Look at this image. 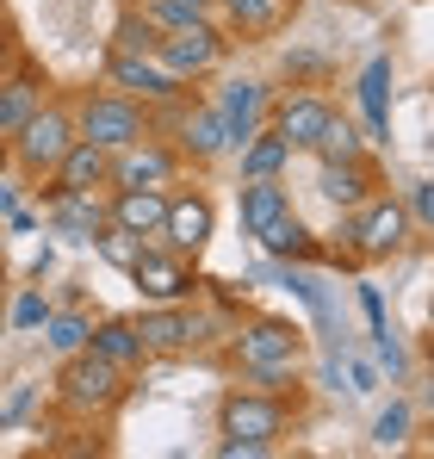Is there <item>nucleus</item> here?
Returning a JSON list of instances; mask_svg holds the SVG:
<instances>
[{
    "mask_svg": "<svg viewBox=\"0 0 434 459\" xmlns=\"http://www.w3.org/2000/svg\"><path fill=\"white\" fill-rule=\"evenodd\" d=\"M329 112H335V100L323 93V87H273V100H267V131L286 143L291 155H310L317 143V131L329 125Z\"/></svg>",
    "mask_w": 434,
    "mask_h": 459,
    "instance_id": "9d476101",
    "label": "nucleus"
},
{
    "mask_svg": "<svg viewBox=\"0 0 434 459\" xmlns=\"http://www.w3.org/2000/svg\"><path fill=\"white\" fill-rule=\"evenodd\" d=\"M0 299H6V267H0Z\"/></svg>",
    "mask_w": 434,
    "mask_h": 459,
    "instance_id": "37998d69",
    "label": "nucleus"
},
{
    "mask_svg": "<svg viewBox=\"0 0 434 459\" xmlns=\"http://www.w3.org/2000/svg\"><path fill=\"white\" fill-rule=\"evenodd\" d=\"M354 100H360V131H366V143H391V56H372V63L360 69Z\"/></svg>",
    "mask_w": 434,
    "mask_h": 459,
    "instance_id": "aec40b11",
    "label": "nucleus"
},
{
    "mask_svg": "<svg viewBox=\"0 0 434 459\" xmlns=\"http://www.w3.org/2000/svg\"><path fill=\"white\" fill-rule=\"evenodd\" d=\"M255 242H261V255H267V261H291V267H317V261H323V242L304 230V218H298V212L273 218V224L261 230Z\"/></svg>",
    "mask_w": 434,
    "mask_h": 459,
    "instance_id": "412c9836",
    "label": "nucleus"
},
{
    "mask_svg": "<svg viewBox=\"0 0 434 459\" xmlns=\"http://www.w3.org/2000/svg\"><path fill=\"white\" fill-rule=\"evenodd\" d=\"M404 212H410V224L429 230L434 224V180H410V193H404Z\"/></svg>",
    "mask_w": 434,
    "mask_h": 459,
    "instance_id": "72a5a7b5",
    "label": "nucleus"
},
{
    "mask_svg": "<svg viewBox=\"0 0 434 459\" xmlns=\"http://www.w3.org/2000/svg\"><path fill=\"white\" fill-rule=\"evenodd\" d=\"M410 429H416V410H410L404 397H391V403L372 416V447H404Z\"/></svg>",
    "mask_w": 434,
    "mask_h": 459,
    "instance_id": "c85d7f7f",
    "label": "nucleus"
},
{
    "mask_svg": "<svg viewBox=\"0 0 434 459\" xmlns=\"http://www.w3.org/2000/svg\"><path fill=\"white\" fill-rule=\"evenodd\" d=\"M50 299H44V286H19V299L6 305V329L13 335H31V329H44V316H50Z\"/></svg>",
    "mask_w": 434,
    "mask_h": 459,
    "instance_id": "c756f323",
    "label": "nucleus"
},
{
    "mask_svg": "<svg viewBox=\"0 0 434 459\" xmlns=\"http://www.w3.org/2000/svg\"><path fill=\"white\" fill-rule=\"evenodd\" d=\"M69 143H74V112H69V100H44L6 143H0V161L25 180V186H44L50 174H56V161L69 155Z\"/></svg>",
    "mask_w": 434,
    "mask_h": 459,
    "instance_id": "f03ea898",
    "label": "nucleus"
},
{
    "mask_svg": "<svg viewBox=\"0 0 434 459\" xmlns=\"http://www.w3.org/2000/svg\"><path fill=\"white\" fill-rule=\"evenodd\" d=\"M44 100H50V81L38 75L25 56H19V63L0 75V143H6V137H13V131L38 112V106H44Z\"/></svg>",
    "mask_w": 434,
    "mask_h": 459,
    "instance_id": "f3484780",
    "label": "nucleus"
},
{
    "mask_svg": "<svg viewBox=\"0 0 434 459\" xmlns=\"http://www.w3.org/2000/svg\"><path fill=\"white\" fill-rule=\"evenodd\" d=\"M180 150L168 143V137H155L143 131L137 143H125V150H112V180L106 186H155V193H168V186H180Z\"/></svg>",
    "mask_w": 434,
    "mask_h": 459,
    "instance_id": "9b49d317",
    "label": "nucleus"
},
{
    "mask_svg": "<svg viewBox=\"0 0 434 459\" xmlns=\"http://www.w3.org/2000/svg\"><path fill=\"white\" fill-rule=\"evenodd\" d=\"M342 373H348V391H354V397H372V391L385 385L378 360H366V354H354V348H342Z\"/></svg>",
    "mask_w": 434,
    "mask_h": 459,
    "instance_id": "473e14b6",
    "label": "nucleus"
},
{
    "mask_svg": "<svg viewBox=\"0 0 434 459\" xmlns=\"http://www.w3.org/2000/svg\"><path fill=\"white\" fill-rule=\"evenodd\" d=\"M161 218H168V193L155 186H106V224L131 230L137 242H161Z\"/></svg>",
    "mask_w": 434,
    "mask_h": 459,
    "instance_id": "dca6fc26",
    "label": "nucleus"
},
{
    "mask_svg": "<svg viewBox=\"0 0 434 459\" xmlns=\"http://www.w3.org/2000/svg\"><path fill=\"white\" fill-rule=\"evenodd\" d=\"M168 118H174V150L180 161H193V168H212L230 155V131H223V118H217L212 100H180V106H168Z\"/></svg>",
    "mask_w": 434,
    "mask_h": 459,
    "instance_id": "f8f14e48",
    "label": "nucleus"
},
{
    "mask_svg": "<svg viewBox=\"0 0 434 459\" xmlns=\"http://www.w3.org/2000/svg\"><path fill=\"white\" fill-rule=\"evenodd\" d=\"M230 155H236L242 180H273V174H286V161H291V150L280 143V137H273V131H267V125H261L248 143H236Z\"/></svg>",
    "mask_w": 434,
    "mask_h": 459,
    "instance_id": "393cba45",
    "label": "nucleus"
},
{
    "mask_svg": "<svg viewBox=\"0 0 434 459\" xmlns=\"http://www.w3.org/2000/svg\"><path fill=\"white\" fill-rule=\"evenodd\" d=\"M106 87H118V93L143 100L149 112L180 106V100L193 93V81H180L161 56H131V50H106Z\"/></svg>",
    "mask_w": 434,
    "mask_h": 459,
    "instance_id": "1a4fd4ad",
    "label": "nucleus"
},
{
    "mask_svg": "<svg viewBox=\"0 0 434 459\" xmlns=\"http://www.w3.org/2000/svg\"><path fill=\"white\" fill-rule=\"evenodd\" d=\"M137 323V342H143L149 360H180V354H199L205 342H223L236 329V316H205L199 305H149L131 316Z\"/></svg>",
    "mask_w": 434,
    "mask_h": 459,
    "instance_id": "7ed1b4c3",
    "label": "nucleus"
},
{
    "mask_svg": "<svg viewBox=\"0 0 434 459\" xmlns=\"http://www.w3.org/2000/svg\"><path fill=\"white\" fill-rule=\"evenodd\" d=\"M13 205H19V186H13V180H0V218H6Z\"/></svg>",
    "mask_w": 434,
    "mask_h": 459,
    "instance_id": "ea45409f",
    "label": "nucleus"
},
{
    "mask_svg": "<svg viewBox=\"0 0 434 459\" xmlns=\"http://www.w3.org/2000/svg\"><path fill=\"white\" fill-rule=\"evenodd\" d=\"M317 193H323L335 212H354L360 199L378 193V168H372V155H360V161H317Z\"/></svg>",
    "mask_w": 434,
    "mask_h": 459,
    "instance_id": "6ab92c4d",
    "label": "nucleus"
},
{
    "mask_svg": "<svg viewBox=\"0 0 434 459\" xmlns=\"http://www.w3.org/2000/svg\"><path fill=\"white\" fill-rule=\"evenodd\" d=\"M217 459H267V447H261V441H236V435H223V441H217Z\"/></svg>",
    "mask_w": 434,
    "mask_h": 459,
    "instance_id": "c9c22d12",
    "label": "nucleus"
},
{
    "mask_svg": "<svg viewBox=\"0 0 434 459\" xmlns=\"http://www.w3.org/2000/svg\"><path fill=\"white\" fill-rule=\"evenodd\" d=\"M0 236H6V230H0Z\"/></svg>",
    "mask_w": 434,
    "mask_h": 459,
    "instance_id": "a18cd8bd",
    "label": "nucleus"
},
{
    "mask_svg": "<svg viewBox=\"0 0 434 459\" xmlns=\"http://www.w3.org/2000/svg\"><path fill=\"white\" fill-rule=\"evenodd\" d=\"M217 236V205L199 186H168V218H161V242L187 261L205 255V242Z\"/></svg>",
    "mask_w": 434,
    "mask_h": 459,
    "instance_id": "ddd939ff",
    "label": "nucleus"
},
{
    "mask_svg": "<svg viewBox=\"0 0 434 459\" xmlns=\"http://www.w3.org/2000/svg\"><path fill=\"white\" fill-rule=\"evenodd\" d=\"M31 403H38V385H19V391H13V403H6V416H13V422H25V416H31Z\"/></svg>",
    "mask_w": 434,
    "mask_h": 459,
    "instance_id": "e433bc0d",
    "label": "nucleus"
},
{
    "mask_svg": "<svg viewBox=\"0 0 434 459\" xmlns=\"http://www.w3.org/2000/svg\"><path fill=\"white\" fill-rule=\"evenodd\" d=\"M137 13H143L155 31H174V25H187V19H205V13L187 6V0H137Z\"/></svg>",
    "mask_w": 434,
    "mask_h": 459,
    "instance_id": "2f4dec72",
    "label": "nucleus"
},
{
    "mask_svg": "<svg viewBox=\"0 0 434 459\" xmlns=\"http://www.w3.org/2000/svg\"><path fill=\"white\" fill-rule=\"evenodd\" d=\"M69 112H74V137H87V143H100V150H125V143H137L143 131H155L149 106L131 100V93H118V87H87Z\"/></svg>",
    "mask_w": 434,
    "mask_h": 459,
    "instance_id": "39448f33",
    "label": "nucleus"
},
{
    "mask_svg": "<svg viewBox=\"0 0 434 459\" xmlns=\"http://www.w3.org/2000/svg\"><path fill=\"white\" fill-rule=\"evenodd\" d=\"M223 342H230L236 385L298 397V385H304V329L298 323H286V316H236V329Z\"/></svg>",
    "mask_w": 434,
    "mask_h": 459,
    "instance_id": "f257e3e1",
    "label": "nucleus"
},
{
    "mask_svg": "<svg viewBox=\"0 0 434 459\" xmlns=\"http://www.w3.org/2000/svg\"><path fill=\"white\" fill-rule=\"evenodd\" d=\"M6 429H13V416H6V410H0V435H6Z\"/></svg>",
    "mask_w": 434,
    "mask_h": 459,
    "instance_id": "a19ab883",
    "label": "nucleus"
},
{
    "mask_svg": "<svg viewBox=\"0 0 434 459\" xmlns=\"http://www.w3.org/2000/svg\"><path fill=\"white\" fill-rule=\"evenodd\" d=\"M0 335H6V305H0Z\"/></svg>",
    "mask_w": 434,
    "mask_h": 459,
    "instance_id": "c03bdc74",
    "label": "nucleus"
},
{
    "mask_svg": "<svg viewBox=\"0 0 434 459\" xmlns=\"http://www.w3.org/2000/svg\"><path fill=\"white\" fill-rule=\"evenodd\" d=\"M187 6H199V13H212V0H187Z\"/></svg>",
    "mask_w": 434,
    "mask_h": 459,
    "instance_id": "79ce46f5",
    "label": "nucleus"
},
{
    "mask_svg": "<svg viewBox=\"0 0 434 459\" xmlns=\"http://www.w3.org/2000/svg\"><path fill=\"white\" fill-rule=\"evenodd\" d=\"M366 150H372V143H366V131L348 118V112H329V125H323V131H317V143H310L317 161H360Z\"/></svg>",
    "mask_w": 434,
    "mask_h": 459,
    "instance_id": "a878e982",
    "label": "nucleus"
},
{
    "mask_svg": "<svg viewBox=\"0 0 434 459\" xmlns=\"http://www.w3.org/2000/svg\"><path fill=\"white\" fill-rule=\"evenodd\" d=\"M87 329H93V316H87V310H50V316H44V342H50V354H56V360L87 348Z\"/></svg>",
    "mask_w": 434,
    "mask_h": 459,
    "instance_id": "bb28decb",
    "label": "nucleus"
},
{
    "mask_svg": "<svg viewBox=\"0 0 434 459\" xmlns=\"http://www.w3.org/2000/svg\"><path fill=\"white\" fill-rule=\"evenodd\" d=\"M44 224L63 242L93 248V236L106 230V193H87V186H44Z\"/></svg>",
    "mask_w": 434,
    "mask_h": 459,
    "instance_id": "4468645a",
    "label": "nucleus"
},
{
    "mask_svg": "<svg viewBox=\"0 0 434 459\" xmlns=\"http://www.w3.org/2000/svg\"><path fill=\"white\" fill-rule=\"evenodd\" d=\"M267 100H273V81H255V75L223 81V87L212 93L217 118H223V131H230V150H236V143H248V137L267 125Z\"/></svg>",
    "mask_w": 434,
    "mask_h": 459,
    "instance_id": "2eb2a0df",
    "label": "nucleus"
},
{
    "mask_svg": "<svg viewBox=\"0 0 434 459\" xmlns=\"http://www.w3.org/2000/svg\"><path fill=\"white\" fill-rule=\"evenodd\" d=\"M87 348L100 354V360H112L118 373H137L149 354L143 342H137V323L131 316H93V329H87Z\"/></svg>",
    "mask_w": 434,
    "mask_h": 459,
    "instance_id": "4be33fe9",
    "label": "nucleus"
},
{
    "mask_svg": "<svg viewBox=\"0 0 434 459\" xmlns=\"http://www.w3.org/2000/svg\"><path fill=\"white\" fill-rule=\"evenodd\" d=\"M230 31L217 25V13H205V19H187V25H174V31H161V44H155V56L174 69L180 81H205L223 69V56H230Z\"/></svg>",
    "mask_w": 434,
    "mask_h": 459,
    "instance_id": "0eeeda50",
    "label": "nucleus"
},
{
    "mask_svg": "<svg viewBox=\"0 0 434 459\" xmlns=\"http://www.w3.org/2000/svg\"><path fill=\"white\" fill-rule=\"evenodd\" d=\"M13 63H19V44H13V31H6V25H0V75H6V69H13Z\"/></svg>",
    "mask_w": 434,
    "mask_h": 459,
    "instance_id": "58836bf2",
    "label": "nucleus"
},
{
    "mask_svg": "<svg viewBox=\"0 0 434 459\" xmlns=\"http://www.w3.org/2000/svg\"><path fill=\"white\" fill-rule=\"evenodd\" d=\"M125 273H131V286L143 292L149 305H199V273H193V261L174 255L168 242H143Z\"/></svg>",
    "mask_w": 434,
    "mask_h": 459,
    "instance_id": "6e6552de",
    "label": "nucleus"
},
{
    "mask_svg": "<svg viewBox=\"0 0 434 459\" xmlns=\"http://www.w3.org/2000/svg\"><path fill=\"white\" fill-rule=\"evenodd\" d=\"M93 248H100V261H106V267H131L143 242H137L131 230H112V224H106V230H100V236H93Z\"/></svg>",
    "mask_w": 434,
    "mask_h": 459,
    "instance_id": "7c9ffc66",
    "label": "nucleus"
},
{
    "mask_svg": "<svg viewBox=\"0 0 434 459\" xmlns=\"http://www.w3.org/2000/svg\"><path fill=\"white\" fill-rule=\"evenodd\" d=\"M291 212V186L273 174V180H242V193H236V218H242V236H261V230L273 224V218H286Z\"/></svg>",
    "mask_w": 434,
    "mask_h": 459,
    "instance_id": "5701e85b",
    "label": "nucleus"
},
{
    "mask_svg": "<svg viewBox=\"0 0 434 459\" xmlns=\"http://www.w3.org/2000/svg\"><path fill=\"white\" fill-rule=\"evenodd\" d=\"M56 397H63L69 416L93 422V416H112L131 397V373H118L112 360H100L93 348H81V354H63V367H56Z\"/></svg>",
    "mask_w": 434,
    "mask_h": 459,
    "instance_id": "20e7f679",
    "label": "nucleus"
},
{
    "mask_svg": "<svg viewBox=\"0 0 434 459\" xmlns=\"http://www.w3.org/2000/svg\"><path fill=\"white\" fill-rule=\"evenodd\" d=\"M291 416H298V397L280 391H248V385H230L223 403H217V435H236V441H261L267 454L291 435Z\"/></svg>",
    "mask_w": 434,
    "mask_h": 459,
    "instance_id": "423d86ee",
    "label": "nucleus"
},
{
    "mask_svg": "<svg viewBox=\"0 0 434 459\" xmlns=\"http://www.w3.org/2000/svg\"><path fill=\"white\" fill-rule=\"evenodd\" d=\"M155 44H161V31L149 25L137 6H125L118 25H112V38H106V50H131V56H155Z\"/></svg>",
    "mask_w": 434,
    "mask_h": 459,
    "instance_id": "cd10ccee",
    "label": "nucleus"
},
{
    "mask_svg": "<svg viewBox=\"0 0 434 459\" xmlns=\"http://www.w3.org/2000/svg\"><path fill=\"white\" fill-rule=\"evenodd\" d=\"M360 292V310H366V335H378V329H391V316H385V299H378V286H354Z\"/></svg>",
    "mask_w": 434,
    "mask_h": 459,
    "instance_id": "f704fd0d",
    "label": "nucleus"
},
{
    "mask_svg": "<svg viewBox=\"0 0 434 459\" xmlns=\"http://www.w3.org/2000/svg\"><path fill=\"white\" fill-rule=\"evenodd\" d=\"M50 273H56V248H50V242H44V248H38V255H31V280H38V286H44V280H50Z\"/></svg>",
    "mask_w": 434,
    "mask_h": 459,
    "instance_id": "4c0bfd02",
    "label": "nucleus"
},
{
    "mask_svg": "<svg viewBox=\"0 0 434 459\" xmlns=\"http://www.w3.org/2000/svg\"><path fill=\"white\" fill-rule=\"evenodd\" d=\"M212 13H217V25H223L230 38L255 44V38H273L291 19V0H212Z\"/></svg>",
    "mask_w": 434,
    "mask_h": 459,
    "instance_id": "a211bd4d",
    "label": "nucleus"
},
{
    "mask_svg": "<svg viewBox=\"0 0 434 459\" xmlns=\"http://www.w3.org/2000/svg\"><path fill=\"white\" fill-rule=\"evenodd\" d=\"M106 180H112V150H100V143L74 137L69 155L56 161V174H50L44 186H87V193H106Z\"/></svg>",
    "mask_w": 434,
    "mask_h": 459,
    "instance_id": "b1692460",
    "label": "nucleus"
}]
</instances>
